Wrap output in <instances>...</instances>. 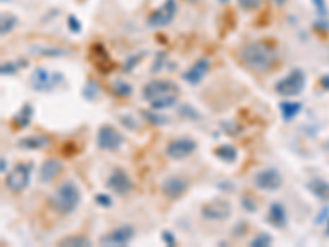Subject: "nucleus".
<instances>
[{"label":"nucleus","instance_id":"nucleus-32","mask_svg":"<svg viewBox=\"0 0 329 247\" xmlns=\"http://www.w3.org/2000/svg\"><path fill=\"white\" fill-rule=\"evenodd\" d=\"M274 2L276 3V5H283V3H285V0H274Z\"/></svg>","mask_w":329,"mask_h":247},{"label":"nucleus","instance_id":"nucleus-3","mask_svg":"<svg viewBox=\"0 0 329 247\" xmlns=\"http://www.w3.org/2000/svg\"><path fill=\"white\" fill-rule=\"evenodd\" d=\"M242 63L257 73H265L272 68L275 61V51L274 48L267 46L265 43H250L242 50L241 53Z\"/></svg>","mask_w":329,"mask_h":247},{"label":"nucleus","instance_id":"nucleus-25","mask_svg":"<svg viewBox=\"0 0 329 247\" xmlns=\"http://www.w3.org/2000/svg\"><path fill=\"white\" fill-rule=\"evenodd\" d=\"M114 91L117 94H120V96H129V94L132 93V88L129 86V84H125V83H117L115 88H114Z\"/></svg>","mask_w":329,"mask_h":247},{"label":"nucleus","instance_id":"nucleus-16","mask_svg":"<svg viewBox=\"0 0 329 247\" xmlns=\"http://www.w3.org/2000/svg\"><path fill=\"white\" fill-rule=\"evenodd\" d=\"M61 172V163L58 160L50 158L43 163V167L40 168V182L41 183H50L51 180H55L58 177V173Z\"/></svg>","mask_w":329,"mask_h":247},{"label":"nucleus","instance_id":"nucleus-5","mask_svg":"<svg viewBox=\"0 0 329 247\" xmlns=\"http://www.w3.org/2000/svg\"><path fill=\"white\" fill-rule=\"evenodd\" d=\"M30 175H31L30 163H18L5 178V186L8 188V191L12 193L23 191L28 186V183H30Z\"/></svg>","mask_w":329,"mask_h":247},{"label":"nucleus","instance_id":"nucleus-12","mask_svg":"<svg viewBox=\"0 0 329 247\" xmlns=\"http://www.w3.org/2000/svg\"><path fill=\"white\" fill-rule=\"evenodd\" d=\"M107 188L117 194H120V196H124V194H127L132 189V180L122 168H115L109 177V180H107Z\"/></svg>","mask_w":329,"mask_h":247},{"label":"nucleus","instance_id":"nucleus-20","mask_svg":"<svg viewBox=\"0 0 329 247\" xmlns=\"http://www.w3.org/2000/svg\"><path fill=\"white\" fill-rule=\"evenodd\" d=\"M300 109H302V104L300 102H281L280 104L281 117H283L285 121H291V119L300 112Z\"/></svg>","mask_w":329,"mask_h":247},{"label":"nucleus","instance_id":"nucleus-26","mask_svg":"<svg viewBox=\"0 0 329 247\" xmlns=\"http://www.w3.org/2000/svg\"><path fill=\"white\" fill-rule=\"evenodd\" d=\"M96 201L99 203V206H104V208H110L112 206V199L107 196V194H97Z\"/></svg>","mask_w":329,"mask_h":247},{"label":"nucleus","instance_id":"nucleus-24","mask_svg":"<svg viewBox=\"0 0 329 247\" xmlns=\"http://www.w3.org/2000/svg\"><path fill=\"white\" fill-rule=\"evenodd\" d=\"M15 25H17V17L10 15V13L2 15V35H7Z\"/></svg>","mask_w":329,"mask_h":247},{"label":"nucleus","instance_id":"nucleus-31","mask_svg":"<svg viewBox=\"0 0 329 247\" xmlns=\"http://www.w3.org/2000/svg\"><path fill=\"white\" fill-rule=\"evenodd\" d=\"M2 172H5V158H2V167H0Z\"/></svg>","mask_w":329,"mask_h":247},{"label":"nucleus","instance_id":"nucleus-30","mask_svg":"<svg viewBox=\"0 0 329 247\" xmlns=\"http://www.w3.org/2000/svg\"><path fill=\"white\" fill-rule=\"evenodd\" d=\"M242 204H244V206L247 208L248 211H255V208H253L252 201H248V199H242Z\"/></svg>","mask_w":329,"mask_h":247},{"label":"nucleus","instance_id":"nucleus-7","mask_svg":"<svg viewBox=\"0 0 329 247\" xmlns=\"http://www.w3.org/2000/svg\"><path fill=\"white\" fill-rule=\"evenodd\" d=\"M124 144V137L117 129L110 125H102L97 132V145L102 150H119Z\"/></svg>","mask_w":329,"mask_h":247},{"label":"nucleus","instance_id":"nucleus-15","mask_svg":"<svg viewBox=\"0 0 329 247\" xmlns=\"http://www.w3.org/2000/svg\"><path fill=\"white\" fill-rule=\"evenodd\" d=\"M208 69H209V61L199 60L191 66V69H188L186 73L183 74V78H185L190 84H197L204 78V74L208 73Z\"/></svg>","mask_w":329,"mask_h":247},{"label":"nucleus","instance_id":"nucleus-22","mask_svg":"<svg viewBox=\"0 0 329 247\" xmlns=\"http://www.w3.org/2000/svg\"><path fill=\"white\" fill-rule=\"evenodd\" d=\"M31 116H33V109H31L30 106H28V104H25L22 111L18 112V116H17V119H15V122H17V124H20V127H27L28 124H30V121H31Z\"/></svg>","mask_w":329,"mask_h":247},{"label":"nucleus","instance_id":"nucleus-4","mask_svg":"<svg viewBox=\"0 0 329 247\" xmlns=\"http://www.w3.org/2000/svg\"><path fill=\"white\" fill-rule=\"evenodd\" d=\"M304 83H306V79H304L303 71L293 69L286 78L280 79L278 83L275 84V91L278 93L280 96H285V97L298 96V94L303 91Z\"/></svg>","mask_w":329,"mask_h":247},{"label":"nucleus","instance_id":"nucleus-21","mask_svg":"<svg viewBox=\"0 0 329 247\" xmlns=\"http://www.w3.org/2000/svg\"><path fill=\"white\" fill-rule=\"evenodd\" d=\"M58 246H63V247H68V246L87 247V246H91V241L84 236H68V237H64V239H61L58 242Z\"/></svg>","mask_w":329,"mask_h":247},{"label":"nucleus","instance_id":"nucleus-1","mask_svg":"<svg viewBox=\"0 0 329 247\" xmlns=\"http://www.w3.org/2000/svg\"><path fill=\"white\" fill-rule=\"evenodd\" d=\"M143 97L152 104V109H168L175 106L178 99V88L173 81L153 79L143 88Z\"/></svg>","mask_w":329,"mask_h":247},{"label":"nucleus","instance_id":"nucleus-2","mask_svg":"<svg viewBox=\"0 0 329 247\" xmlns=\"http://www.w3.org/2000/svg\"><path fill=\"white\" fill-rule=\"evenodd\" d=\"M81 203V191L74 182H63L55 189L50 198L51 210L58 215H69L73 213Z\"/></svg>","mask_w":329,"mask_h":247},{"label":"nucleus","instance_id":"nucleus-6","mask_svg":"<svg viewBox=\"0 0 329 247\" xmlns=\"http://www.w3.org/2000/svg\"><path fill=\"white\" fill-rule=\"evenodd\" d=\"M253 185L263 191H276L283 185V178L276 168H265L253 177Z\"/></svg>","mask_w":329,"mask_h":247},{"label":"nucleus","instance_id":"nucleus-17","mask_svg":"<svg viewBox=\"0 0 329 247\" xmlns=\"http://www.w3.org/2000/svg\"><path fill=\"white\" fill-rule=\"evenodd\" d=\"M269 222H272L275 227H283L286 224V215L285 208L280 203H274L269 211Z\"/></svg>","mask_w":329,"mask_h":247},{"label":"nucleus","instance_id":"nucleus-8","mask_svg":"<svg viewBox=\"0 0 329 247\" xmlns=\"http://www.w3.org/2000/svg\"><path fill=\"white\" fill-rule=\"evenodd\" d=\"M201 215L208 221H224L230 216V204L225 199H214L204 204Z\"/></svg>","mask_w":329,"mask_h":247},{"label":"nucleus","instance_id":"nucleus-19","mask_svg":"<svg viewBox=\"0 0 329 247\" xmlns=\"http://www.w3.org/2000/svg\"><path fill=\"white\" fill-rule=\"evenodd\" d=\"M46 144H48V139L46 137H25V139H22L20 142H18V147H22V149H41V147H45Z\"/></svg>","mask_w":329,"mask_h":247},{"label":"nucleus","instance_id":"nucleus-11","mask_svg":"<svg viewBox=\"0 0 329 247\" xmlns=\"http://www.w3.org/2000/svg\"><path fill=\"white\" fill-rule=\"evenodd\" d=\"M175 13H176V3H175V0H166V2H164L157 12H153L152 15H150L148 23L152 27L168 25V23L173 20Z\"/></svg>","mask_w":329,"mask_h":247},{"label":"nucleus","instance_id":"nucleus-9","mask_svg":"<svg viewBox=\"0 0 329 247\" xmlns=\"http://www.w3.org/2000/svg\"><path fill=\"white\" fill-rule=\"evenodd\" d=\"M196 150V142L190 139V137H180V139L171 140L166 147V155L170 158L181 160L190 156L192 152Z\"/></svg>","mask_w":329,"mask_h":247},{"label":"nucleus","instance_id":"nucleus-14","mask_svg":"<svg viewBox=\"0 0 329 247\" xmlns=\"http://www.w3.org/2000/svg\"><path fill=\"white\" fill-rule=\"evenodd\" d=\"M58 79H61L59 74H55L53 78H51V74L45 68H36L33 71V76H31L33 88H35L36 91H46V89H51Z\"/></svg>","mask_w":329,"mask_h":247},{"label":"nucleus","instance_id":"nucleus-28","mask_svg":"<svg viewBox=\"0 0 329 247\" xmlns=\"http://www.w3.org/2000/svg\"><path fill=\"white\" fill-rule=\"evenodd\" d=\"M96 93H97V89H96V86H94V83H89V86L84 89V96L89 97V99H92Z\"/></svg>","mask_w":329,"mask_h":247},{"label":"nucleus","instance_id":"nucleus-18","mask_svg":"<svg viewBox=\"0 0 329 247\" xmlns=\"http://www.w3.org/2000/svg\"><path fill=\"white\" fill-rule=\"evenodd\" d=\"M216 156L225 163H234L237 160V150L232 145H220L216 149Z\"/></svg>","mask_w":329,"mask_h":247},{"label":"nucleus","instance_id":"nucleus-33","mask_svg":"<svg viewBox=\"0 0 329 247\" xmlns=\"http://www.w3.org/2000/svg\"><path fill=\"white\" fill-rule=\"evenodd\" d=\"M220 2H227V0H220Z\"/></svg>","mask_w":329,"mask_h":247},{"label":"nucleus","instance_id":"nucleus-29","mask_svg":"<svg viewBox=\"0 0 329 247\" xmlns=\"http://www.w3.org/2000/svg\"><path fill=\"white\" fill-rule=\"evenodd\" d=\"M162 237H163V241L166 242L168 246H173V244H175V239H173V236H171V232H170V231H164Z\"/></svg>","mask_w":329,"mask_h":247},{"label":"nucleus","instance_id":"nucleus-10","mask_svg":"<svg viewBox=\"0 0 329 247\" xmlns=\"http://www.w3.org/2000/svg\"><path fill=\"white\" fill-rule=\"evenodd\" d=\"M132 237H134V227L132 226H120L117 227V229L110 231L109 234L102 236L101 237V244L102 246H125L129 244V242L132 241Z\"/></svg>","mask_w":329,"mask_h":247},{"label":"nucleus","instance_id":"nucleus-13","mask_svg":"<svg viewBox=\"0 0 329 247\" xmlns=\"http://www.w3.org/2000/svg\"><path fill=\"white\" fill-rule=\"evenodd\" d=\"M186 188H188V182L181 177H168L162 183V193L170 199L180 198L181 194L186 191Z\"/></svg>","mask_w":329,"mask_h":247},{"label":"nucleus","instance_id":"nucleus-23","mask_svg":"<svg viewBox=\"0 0 329 247\" xmlns=\"http://www.w3.org/2000/svg\"><path fill=\"white\" fill-rule=\"evenodd\" d=\"M274 239H272L270 234H267V232H260V234H257V237H253L250 246L253 247H265V246H270Z\"/></svg>","mask_w":329,"mask_h":247},{"label":"nucleus","instance_id":"nucleus-27","mask_svg":"<svg viewBox=\"0 0 329 247\" xmlns=\"http://www.w3.org/2000/svg\"><path fill=\"white\" fill-rule=\"evenodd\" d=\"M69 28L74 31V33H79L81 31V23L78 22L76 17H69Z\"/></svg>","mask_w":329,"mask_h":247}]
</instances>
